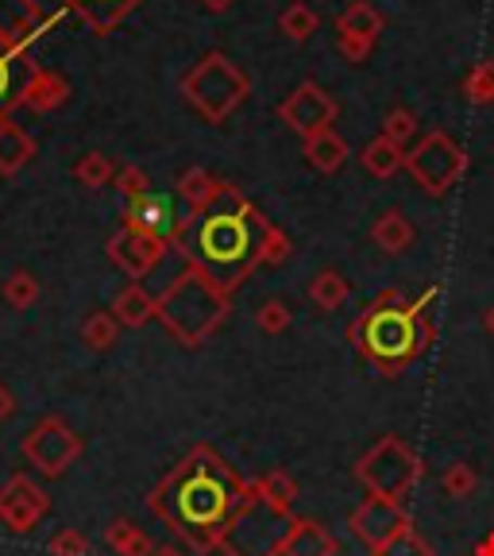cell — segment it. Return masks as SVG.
Wrapping results in <instances>:
<instances>
[{"label":"cell","instance_id":"1","mask_svg":"<svg viewBox=\"0 0 494 556\" xmlns=\"http://www.w3.org/2000/svg\"><path fill=\"white\" fill-rule=\"evenodd\" d=\"M248 495V479L236 476L232 464L217 448L198 444L174 464L155 491L148 495V510L166 530L198 556L217 553L220 530Z\"/></svg>","mask_w":494,"mask_h":556},{"label":"cell","instance_id":"2","mask_svg":"<svg viewBox=\"0 0 494 556\" xmlns=\"http://www.w3.org/2000/svg\"><path fill=\"white\" fill-rule=\"evenodd\" d=\"M190 240L193 252H186V263H198L220 290L232 294L243 278L255 267H275V263L290 260V240L282 228H275L252 201L243 198L236 186H220V198L190 220ZM178 243V248H182ZM174 248V252H178Z\"/></svg>","mask_w":494,"mask_h":556},{"label":"cell","instance_id":"3","mask_svg":"<svg viewBox=\"0 0 494 556\" xmlns=\"http://www.w3.org/2000/svg\"><path fill=\"white\" fill-rule=\"evenodd\" d=\"M436 302V287L426 290L417 302H406L402 290H382L356 321L347 325V340L359 356L379 375L394 379L414 364L436 337V325L429 317V305Z\"/></svg>","mask_w":494,"mask_h":556},{"label":"cell","instance_id":"4","mask_svg":"<svg viewBox=\"0 0 494 556\" xmlns=\"http://www.w3.org/2000/svg\"><path fill=\"white\" fill-rule=\"evenodd\" d=\"M228 317V290H220L198 263H186V270L155 298V321L170 332L182 348H201Z\"/></svg>","mask_w":494,"mask_h":556},{"label":"cell","instance_id":"5","mask_svg":"<svg viewBox=\"0 0 494 556\" xmlns=\"http://www.w3.org/2000/svg\"><path fill=\"white\" fill-rule=\"evenodd\" d=\"M294 510H278L267 498L248 483V495L236 506L228 526L220 530L217 553L220 556H282V541H287Z\"/></svg>","mask_w":494,"mask_h":556},{"label":"cell","instance_id":"6","mask_svg":"<svg viewBox=\"0 0 494 556\" xmlns=\"http://www.w3.org/2000/svg\"><path fill=\"white\" fill-rule=\"evenodd\" d=\"M182 93L208 124H220L228 121V113L243 97L252 93V81L228 54H205L182 78Z\"/></svg>","mask_w":494,"mask_h":556},{"label":"cell","instance_id":"7","mask_svg":"<svg viewBox=\"0 0 494 556\" xmlns=\"http://www.w3.org/2000/svg\"><path fill=\"white\" fill-rule=\"evenodd\" d=\"M421 471H426L421 456L402 437H382L379 444H371L356 460V479L364 483L367 495L391 498V503H402L414 491Z\"/></svg>","mask_w":494,"mask_h":556},{"label":"cell","instance_id":"8","mask_svg":"<svg viewBox=\"0 0 494 556\" xmlns=\"http://www.w3.org/2000/svg\"><path fill=\"white\" fill-rule=\"evenodd\" d=\"M20 452H24V460L31 464L43 479H62L74 464L81 460L86 441H81V433L69 426L62 414H47L24 433Z\"/></svg>","mask_w":494,"mask_h":556},{"label":"cell","instance_id":"9","mask_svg":"<svg viewBox=\"0 0 494 556\" xmlns=\"http://www.w3.org/2000/svg\"><path fill=\"white\" fill-rule=\"evenodd\" d=\"M406 170L429 198H444L468 170V151L444 131H433V136L417 139L414 151H406Z\"/></svg>","mask_w":494,"mask_h":556},{"label":"cell","instance_id":"10","mask_svg":"<svg viewBox=\"0 0 494 556\" xmlns=\"http://www.w3.org/2000/svg\"><path fill=\"white\" fill-rule=\"evenodd\" d=\"M347 530H352V538L356 541H364L367 553L382 556L394 541L402 538V533L414 530V526H409V514L402 510V503L367 495L364 503L352 510V518H347Z\"/></svg>","mask_w":494,"mask_h":556},{"label":"cell","instance_id":"11","mask_svg":"<svg viewBox=\"0 0 494 556\" xmlns=\"http://www.w3.org/2000/svg\"><path fill=\"white\" fill-rule=\"evenodd\" d=\"M47 514H51V495L43 483H35L24 471L0 483V526L9 533H31Z\"/></svg>","mask_w":494,"mask_h":556},{"label":"cell","instance_id":"12","mask_svg":"<svg viewBox=\"0 0 494 556\" xmlns=\"http://www.w3.org/2000/svg\"><path fill=\"white\" fill-rule=\"evenodd\" d=\"M278 116H282V124H290L302 139H309V136H321V131H329L332 124H337L340 104L332 101L317 81H305V86H297L294 93H290V101L278 104Z\"/></svg>","mask_w":494,"mask_h":556},{"label":"cell","instance_id":"13","mask_svg":"<svg viewBox=\"0 0 494 556\" xmlns=\"http://www.w3.org/2000/svg\"><path fill=\"white\" fill-rule=\"evenodd\" d=\"M124 225L136 228V232L155 236V240H166L170 248H178L182 236L190 232V213L178 217L170 198H163V193H143V198L128 201V208H124Z\"/></svg>","mask_w":494,"mask_h":556},{"label":"cell","instance_id":"14","mask_svg":"<svg viewBox=\"0 0 494 556\" xmlns=\"http://www.w3.org/2000/svg\"><path fill=\"white\" fill-rule=\"evenodd\" d=\"M104 252H109V260H113L116 267L124 270V275L139 282V278H148L151 270H155L159 263L166 260L170 243L155 240V236H148V232H136V228L124 225L121 232L113 236V240L104 243Z\"/></svg>","mask_w":494,"mask_h":556},{"label":"cell","instance_id":"15","mask_svg":"<svg viewBox=\"0 0 494 556\" xmlns=\"http://www.w3.org/2000/svg\"><path fill=\"white\" fill-rule=\"evenodd\" d=\"M382 31V12L371 9L367 0L347 4L337 16V47L347 62H364L375 51V39Z\"/></svg>","mask_w":494,"mask_h":556},{"label":"cell","instance_id":"16","mask_svg":"<svg viewBox=\"0 0 494 556\" xmlns=\"http://www.w3.org/2000/svg\"><path fill=\"white\" fill-rule=\"evenodd\" d=\"M51 24L54 16H47L35 0H0V43L27 51Z\"/></svg>","mask_w":494,"mask_h":556},{"label":"cell","instance_id":"17","mask_svg":"<svg viewBox=\"0 0 494 556\" xmlns=\"http://www.w3.org/2000/svg\"><path fill=\"white\" fill-rule=\"evenodd\" d=\"M35 70H39V62H31V54L0 43V116H12V109L24 104L27 81L35 78Z\"/></svg>","mask_w":494,"mask_h":556},{"label":"cell","instance_id":"18","mask_svg":"<svg viewBox=\"0 0 494 556\" xmlns=\"http://www.w3.org/2000/svg\"><path fill=\"white\" fill-rule=\"evenodd\" d=\"M282 556H340V541L325 530L321 521L294 518L282 541Z\"/></svg>","mask_w":494,"mask_h":556},{"label":"cell","instance_id":"19","mask_svg":"<svg viewBox=\"0 0 494 556\" xmlns=\"http://www.w3.org/2000/svg\"><path fill=\"white\" fill-rule=\"evenodd\" d=\"M35 155V139L12 116H0V178L20 174Z\"/></svg>","mask_w":494,"mask_h":556},{"label":"cell","instance_id":"20","mask_svg":"<svg viewBox=\"0 0 494 556\" xmlns=\"http://www.w3.org/2000/svg\"><path fill=\"white\" fill-rule=\"evenodd\" d=\"M62 4H66L69 12H78L89 31L109 35L131 9H136L139 0H62Z\"/></svg>","mask_w":494,"mask_h":556},{"label":"cell","instance_id":"21","mask_svg":"<svg viewBox=\"0 0 494 556\" xmlns=\"http://www.w3.org/2000/svg\"><path fill=\"white\" fill-rule=\"evenodd\" d=\"M69 97V81L62 78V74H54V70H35V78L27 81V93H24V109H31V113H54V109H62Z\"/></svg>","mask_w":494,"mask_h":556},{"label":"cell","instance_id":"22","mask_svg":"<svg viewBox=\"0 0 494 556\" xmlns=\"http://www.w3.org/2000/svg\"><path fill=\"white\" fill-rule=\"evenodd\" d=\"M220 186H225V182H217L205 166H190L186 174H178V198L186 201V213H190V220L201 217V213H205V208L220 198Z\"/></svg>","mask_w":494,"mask_h":556},{"label":"cell","instance_id":"23","mask_svg":"<svg viewBox=\"0 0 494 556\" xmlns=\"http://www.w3.org/2000/svg\"><path fill=\"white\" fill-rule=\"evenodd\" d=\"M371 240L379 243L387 255H402V252H409V248H414L417 232H414V225H409L406 213H398V208H387V213H382V217L371 225Z\"/></svg>","mask_w":494,"mask_h":556},{"label":"cell","instance_id":"24","mask_svg":"<svg viewBox=\"0 0 494 556\" xmlns=\"http://www.w3.org/2000/svg\"><path fill=\"white\" fill-rule=\"evenodd\" d=\"M113 317L124 329H143L148 321H155V298L139 287V282H128V287L113 298Z\"/></svg>","mask_w":494,"mask_h":556},{"label":"cell","instance_id":"25","mask_svg":"<svg viewBox=\"0 0 494 556\" xmlns=\"http://www.w3.org/2000/svg\"><path fill=\"white\" fill-rule=\"evenodd\" d=\"M305 159L321 174H337L347 163V139L337 128L321 131V136H309L305 139Z\"/></svg>","mask_w":494,"mask_h":556},{"label":"cell","instance_id":"26","mask_svg":"<svg viewBox=\"0 0 494 556\" xmlns=\"http://www.w3.org/2000/svg\"><path fill=\"white\" fill-rule=\"evenodd\" d=\"M104 545L113 548L116 556H155V541L128 518H116L104 526Z\"/></svg>","mask_w":494,"mask_h":556},{"label":"cell","instance_id":"27","mask_svg":"<svg viewBox=\"0 0 494 556\" xmlns=\"http://www.w3.org/2000/svg\"><path fill=\"white\" fill-rule=\"evenodd\" d=\"M359 163H364V170L371 174V178H394V174L406 166V148L391 143L387 136H379V139H371V143L364 148Z\"/></svg>","mask_w":494,"mask_h":556},{"label":"cell","instance_id":"28","mask_svg":"<svg viewBox=\"0 0 494 556\" xmlns=\"http://www.w3.org/2000/svg\"><path fill=\"white\" fill-rule=\"evenodd\" d=\"M81 340H86L89 352H109V348L121 340V321L113 317V309H93L81 321Z\"/></svg>","mask_w":494,"mask_h":556},{"label":"cell","instance_id":"29","mask_svg":"<svg viewBox=\"0 0 494 556\" xmlns=\"http://www.w3.org/2000/svg\"><path fill=\"white\" fill-rule=\"evenodd\" d=\"M347 294H352V287H347V278L340 275V270H321V275L309 282V302L325 313L340 309V305L347 302Z\"/></svg>","mask_w":494,"mask_h":556},{"label":"cell","instance_id":"30","mask_svg":"<svg viewBox=\"0 0 494 556\" xmlns=\"http://www.w3.org/2000/svg\"><path fill=\"white\" fill-rule=\"evenodd\" d=\"M252 486L259 491L263 498H267L270 506H278V510H294L297 503V483L290 471H267V476L252 479Z\"/></svg>","mask_w":494,"mask_h":556},{"label":"cell","instance_id":"31","mask_svg":"<svg viewBox=\"0 0 494 556\" xmlns=\"http://www.w3.org/2000/svg\"><path fill=\"white\" fill-rule=\"evenodd\" d=\"M74 178H78L86 190H104V186L116 182V166L104 151H89L74 163Z\"/></svg>","mask_w":494,"mask_h":556},{"label":"cell","instance_id":"32","mask_svg":"<svg viewBox=\"0 0 494 556\" xmlns=\"http://www.w3.org/2000/svg\"><path fill=\"white\" fill-rule=\"evenodd\" d=\"M0 294H4V302H9L12 309H31V305L39 302V278H35L31 270H12V275L4 278Z\"/></svg>","mask_w":494,"mask_h":556},{"label":"cell","instance_id":"33","mask_svg":"<svg viewBox=\"0 0 494 556\" xmlns=\"http://www.w3.org/2000/svg\"><path fill=\"white\" fill-rule=\"evenodd\" d=\"M278 24H282V31H287L294 43H305V39H313V31L321 27V16H317L309 4H290V9L278 16Z\"/></svg>","mask_w":494,"mask_h":556},{"label":"cell","instance_id":"34","mask_svg":"<svg viewBox=\"0 0 494 556\" xmlns=\"http://www.w3.org/2000/svg\"><path fill=\"white\" fill-rule=\"evenodd\" d=\"M441 486H444V495H448V498H471V495H476V486H479V476H476V468H471V464L456 460V464H448V468H444Z\"/></svg>","mask_w":494,"mask_h":556},{"label":"cell","instance_id":"35","mask_svg":"<svg viewBox=\"0 0 494 556\" xmlns=\"http://www.w3.org/2000/svg\"><path fill=\"white\" fill-rule=\"evenodd\" d=\"M464 93L471 104H494V62H476L464 78Z\"/></svg>","mask_w":494,"mask_h":556},{"label":"cell","instance_id":"36","mask_svg":"<svg viewBox=\"0 0 494 556\" xmlns=\"http://www.w3.org/2000/svg\"><path fill=\"white\" fill-rule=\"evenodd\" d=\"M382 136L391 139V143H398V148H406L409 139L417 136V116L398 104V109H391V113H387V121H382Z\"/></svg>","mask_w":494,"mask_h":556},{"label":"cell","instance_id":"37","mask_svg":"<svg viewBox=\"0 0 494 556\" xmlns=\"http://www.w3.org/2000/svg\"><path fill=\"white\" fill-rule=\"evenodd\" d=\"M255 325H259V332H267V337H278V332H287L290 325H294V313H290L287 302H263L259 313H255Z\"/></svg>","mask_w":494,"mask_h":556},{"label":"cell","instance_id":"38","mask_svg":"<svg viewBox=\"0 0 494 556\" xmlns=\"http://www.w3.org/2000/svg\"><path fill=\"white\" fill-rule=\"evenodd\" d=\"M47 553L51 556H89L93 553V545H89L86 533L69 526V530H59L51 541H47Z\"/></svg>","mask_w":494,"mask_h":556},{"label":"cell","instance_id":"39","mask_svg":"<svg viewBox=\"0 0 494 556\" xmlns=\"http://www.w3.org/2000/svg\"><path fill=\"white\" fill-rule=\"evenodd\" d=\"M113 186L121 190L124 201H136V198H143V193H151L148 170H139V166H121V170H116V182Z\"/></svg>","mask_w":494,"mask_h":556},{"label":"cell","instance_id":"40","mask_svg":"<svg viewBox=\"0 0 494 556\" xmlns=\"http://www.w3.org/2000/svg\"><path fill=\"white\" fill-rule=\"evenodd\" d=\"M382 556H436V553H433V545H429V541L421 538V533H417V530H406V533H402V538L394 541V545L387 548Z\"/></svg>","mask_w":494,"mask_h":556},{"label":"cell","instance_id":"41","mask_svg":"<svg viewBox=\"0 0 494 556\" xmlns=\"http://www.w3.org/2000/svg\"><path fill=\"white\" fill-rule=\"evenodd\" d=\"M12 414H16V394H12L9 387L0 382V426H4V421H9Z\"/></svg>","mask_w":494,"mask_h":556},{"label":"cell","instance_id":"42","mask_svg":"<svg viewBox=\"0 0 494 556\" xmlns=\"http://www.w3.org/2000/svg\"><path fill=\"white\" fill-rule=\"evenodd\" d=\"M471 556H494V533H486V538L479 541L476 553H471Z\"/></svg>","mask_w":494,"mask_h":556},{"label":"cell","instance_id":"43","mask_svg":"<svg viewBox=\"0 0 494 556\" xmlns=\"http://www.w3.org/2000/svg\"><path fill=\"white\" fill-rule=\"evenodd\" d=\"M155 556H186V548H178V545H155Z\"/></svg>","mask_w":494,"mask_h":556},{"label":"cell","instance_id":"44","mask_svg":"<svg viewBox=\"0 0 494 556\" xmlns=\"http://www.w3.org/2000/svg\"><path fill=\"white\" fill-rule=\"evenodd\" d=\"M483 329H486V332H491V337H494V305H491V309L483 313Z\"/></svg>","mask_w":494,"mask_h":556},{"label":"cell","instance_id":"45","mask_svg":"<svg viewBox=\"0 0 494 556\" xmlns=\"http://www.w3.org/2000/svg\"><path fill=\"white\" fill-rule=\"evenodd\" d=\"M208 9H228V4H232V0H205Z\"/></svg>","mask_w":494,"mask_h":556}]
</instances>
